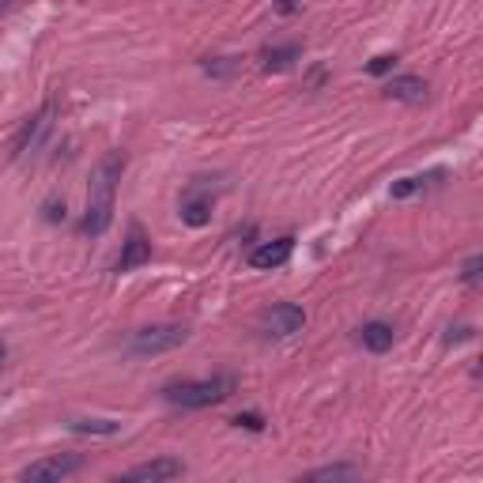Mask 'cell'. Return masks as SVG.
<instances>
[{
    "label": "cell",
    "instance_id": "obj_7",
    "mask_svg": "<svg viewBox=\"0 0 483 483\" xmlns=\"http://www.w3.org/2000/svg\"><path fill=\"white\" fill-rule=\"evenodd\" d=\"M148 261H151V238L133 223V227H129V238H125V246H121L117 272H136V268L148 264Z\"/></svg>",
    "mask_w": 483,
    "mask_h": 483
},
{
    "label": "cell",
    "instance_id": "obj_16",
    "mask_svg": "<svg viewBox=\"0 0 483 483\" xmlns=\"http://www.w3.org/2000/svg\"><path fill=\"white\" fill-rule=\"evenodd\" d=\"M359 469L355 464H329V469H314L306 479H355Z\"/></svg>",
    "mask_w": 483,
    "mask_h": 483
},
{
    "label": "cell",
    "instance_id": "obj_13",
    "mask_svg": "<svg viewBox=\"0 0 483 483\" xmlns=\"http://www.w3.org/2000/svg\"><path fill=\"white\" fill-rule=\"evenodd\" d=\"M431 177H438V170L435 174H411V177H401V182H392L389 185V196L392 201H408V196H416V193H423L427 189V182H431Z\"/></svg>",
    "mask_w": 483,
    "mask_h": 483
},
{
    "label": "cell",
    "instance_id": "obj_5",
    "mask_svg": "<svg viewBox=\"0 0 483 483\" xmlns=\"http://www.w3.org/2000/svg\"><path fill=\"white\" fill-rule=\"evenodd\" d=\"M211 208H216V189H208L204 182H193L182 201H177V216L189 227H208L211 223Z\"/></svg>",
    "mask_w": 483,
    "mask_h": 483
},
{
    "label": "cell",
    "instance_id": "obj_21",
    "mask_svg": "<svg viewBox=\"0 0 483 483\" xmlns=\"http://www.w3.org/2000/svg\"><path fill=\"white\" fill-rule=\"evenodd\" d=\"M4 355H8V351H4V344H0V363H4Z\"/></svg>",
    "mask_w": 483,
    "mask_h": 483
},
{
    "label": "cell",
    "instance_id": "obj_15",
    "mask_svg": "<svg viewBox=\"0 0 483 483\" xmlns=\"http://www.w3.org/2000/svg\"><path fill=\"white\" fill-rule=\"evenodd\" d=\"M68 431H76V435H117L121 423H114V419H73Z\"/></svg>",
    "mask_w": 483,
    "mask_h": 483
},
{
    "label": "cell",
    "instance_id": "obj_12",
    "mask_svg": "<svg viewBox=\"0 0 483 483\" xmlns=\"http://www.w3.org/2000/svg\"><path fill=\"white\" fill-rule=\"evenodd\" d=\"M392 340H397V332H392V325H385V321H367L359 329V344L374 355H385L392 348Z\"/></svg>",
    "mask_w": 483,
    "mask_h": 483
},
{
    "label": "cell",
    "instance_id": "obj_4",
    "mask_svg": "<svg viewBox=\"0 0 483 483\" xmlns=\"http://www.w3.org/2000/svg\"><path fill=\"white\" fill-rule=\"evenodd\" d=\"M189 340V329L185 325H148L133 332L129 348L133 355H163V351H174L177 344H185Z\"/></svg>",
    "mask_w": 483,
    "mask_h": 483
},
{
    "label": "cell",
    "instance_id": "obj_20",
    "mask_svg": "<svg viewBox=\"0 0 483 483\" xmlns=\"http://www.w3.org/2000/svg\"><path fill=\"white\" fill-rule=\"evenodd\" d=\"M283 15H291V12H298L302 8V0H280V4H276Z\"/></svg>",
    "mask_w": 483,
    "mask_h": 483
},
{
    "label": "cell",
    "instance_id": "obj_14",
    "mask_svg": "<svg viewBox=\"0 0 483 483\" xmlns=\"http://www.w3.org/2000/svg\"><path fill=\"white\" fill-rule=\"evenodd\" d=\"M298 61V46H280V49H268L264 53V73H283Z\"/></svg>",
    "mask_w": 483,
    "mask_h": 483
},
{
    "label": "cell",
    "instance_id": "obj_11",
    "mask_svg": "<svg viewBox=\"0 0 483 483\" xmlns=\"http://www.w3.org/2000/svg\"><path fill=\"white\" fill-rule=\"evenodd\" d=\"M385 99H392V102H423L427 99V83L419 80V76H392L389 83H385Z\"/></svg>",
    "mask_w": 483,
    "mask_h": 483
},
{
    "label": "cell",
    "instance_id": "obj_9",
    "mask_svg": "<svg viewBox=\"0 0 483 483\" xmlns=\"http://www.w3.org/2000/svg\"><path fill=\"white\" fill-rule=\"evenodd\" d=\"M49 125H53V106H46L39 117H30V121L23 125V133L15 136V155H27V151L39 148V144H42V136L49 133Z\"/></svg>",
    "mask_w": 483,
    "mask_h": 483
},
{
    "label": "cell",
    "instance_id": "obj_22",
    "mask_svg": "<svg viewBox=\"0 0 483 483\" xmlns=\"http://www.w3.org/2000/svg\"><path fill=\"white\" fill-rule=\"evenodd\" d=\"M4 8H8V0H0V12H4Z\"/></svg>",
    "mask_w": 483,
    "mask_h": 483
},
{
    "label": "cell",
    "instance_id": "obj_18",
    "mask_svg": "<svg viewBox=\"0 0 483 483\" xmlns=\"http://www.w3.org/2000/svg\"><path fill=\"white\" fill-rule=\"evenodd\" d=\"M479 268H483V257H472L464 264V283H479Z\"/></svg>",
    "mask_w": 483,
    "mask_h": 483
},
{
    "label": "cell",
    "instance_id": "obj_6",
    "mask_svg": "<svg viewBox=\"0 0 483 483\" xmlns=\"http://www.w3.org/2000/svg\"><path fill=\"white\" fill-rule=\"evenodd\" d=\"M80 457H73V453H57V457H46V461H34V464H27V469L20 472V479H65V476H73V472H80Z\"/></svg>",
    "mask_w": 483,
    "mask_h": 483
},
{
    "label": "cell",
    "instance_id": "obj_1",
    "mask_svg": "<svg viewBox=\"0 0 483 483\" xmlns=\"http://www.w3.org/2000/svg\"><path fill=\"white\" fill-rule=\"evenodd\" d=\"M121 170H125V155L121 151H106L95 170H91V182H87V216H83V235H106V227L114 223V193L121 182Z\"/></svg>",
    "mask_w": 483,
    "mask_h": 483
},
{
    "label": "cell",
    "instance_id": "obj_2",
    "mask_svg": "<svg viewBox=\"0 0 483 483\" xmlns=\"http://www.w3.org/2000/svg\"><path fill=\"white\" fill-rule=\"evenodd\" d=\"M235 378L230 374H216V378H196V382H174L163 389V397L174 408H211V404H223L230 392H235Z\"/></svg>",
    "mask_w": 483,
    "mask_h": 483
},
{
    "label": "cell",
    "instance_id": "obj_19",
    "mask_svg": "<svg viewBox=\"0 0 483 483\" xmlns=\"http://www.w3.org/2000/svg\"><path fill=\"white\" fill-rule=\"evenodd\" d=\"M235 423H238V427H246V431H264L261 416H254V411H249V416H235Z\"/></svg>",
    "mask_w": 483,
    "mask_h": 483
},
{
    "label": "cell",
    "instance_id": "obj_3",
    "mask_svg": "<svg viewBox=\"0 0 483 483\" xmlns=\"http://www.w3.org/2000/svg\"><path fill=\"white\" fill-rule=\"evenodd\" d=\"M302 325H306V310L295 306V302H276L257 317V332L268 340H283V336H295Z\"/></svg>",
    "mask_w": 483,
    "mask_h": 483
},
{
    "label": "cell",
    "instance_id": "obj_10",
    "mask_svg": "<svg viewBox=\"0 0 483 483\" xmlns=\"http://www.w3.org/2000/svg\"><path fill=\"white\" fill-rule=\"evenodd\" d=\"M185 469H182V461H174V457H159V461H148V464H136V469L125 472V479H177Z\"/></svg>",
    "mask_w": 483,
    "mask_h": 483
},
{
    "label": "cell",
    "instance_id": "obj_8",
    "mask_svg": "<svg viewBox=\"0 0 483 483\" xmlns=\"http://www.w3.org/2000/svg\"><path fill=\"white\" fill-rule=\"evenodd\" d=\"M295 254V238H276V242H261L254 254H249V268H280V264H288Z\"/></svg>",
    "mask_w": 483,
    "mask_h": 483
},
{
    "label": "cell",
    "instance_id": "obj_17",
    "mask_svg": "<svg viewBox=\"0 0 483 483\" xmlns=\"http://www.w3.org/2000/svg\"><path fill=\"white\" fill-rule=\"evenodd\" d=\"M392 65H397V57H389V53H385V57H374L367 65V73L370 76H385V73H392Z\"/></svg>",
    "mask_w": 483,
    "mask_h": 483
}]
</instances>
